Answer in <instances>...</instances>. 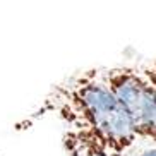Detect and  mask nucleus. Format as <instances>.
Here are the masks:
<instances>
[{
  "mask_svg": "<svg viewBox=\"0 0 156 156\" xmlns=\"http://www.w3.org/2000/svg\"><path fill=\"white\" fill-rule=\"evenodd\" d=\"M48 115L64 127L62 142L69 156H127L141 141L100 69L53 87L33 119Z\"/></svg>",
  "mask_w": 156,
  "mask_h": 156,
  "instance_id": "1",
  "label": "nucleus"
},
{
  "mask_svg": "<svg viewBox=\"0 0 156 156\" xmlns=\"http://www.w3.org/2000/svg\"><path fill=\"white\" fill-rule=\"evenodd\" d=\"M100 72L129 113L139 139L156 144V86L146 67H113Z\"/></svg>",
  "mask_w": 156,
  "mask_h": 156,
  "instance_id": "2",
  "label": "nucleus"
},
{
  "mask_svg": "<svg viewBox=\"0 0 156 156\" xmlns=\"http://www.w3.org/2000/svg\"><path fill=\"white\" fill-rule=\"evenodd\" d=\"M146 70H147L149 77L153 79V83H154V86H156V62H154V64H151L149 67H146Z\"/></svg>",
  "mask_w": 156,
  "mask_h": 156,
  "instance_id": "3",
  "label": "nucleus"
},
{
  "mask_svg": "<svg viewBox=\"0 0 156 156\" xmlns=\"http://www.w3.org/2000/svg\"><path fill=\"white\" fill-rule=\"evenodd\" d=\"M137 156H156V146L153 147H147V149H144V151H141Z\"/></svg>",
  "mask_w": 156,
  "mask_h": 156,
  "instance_id": "4",
  "label": "nucleus"
}]
</instances>
